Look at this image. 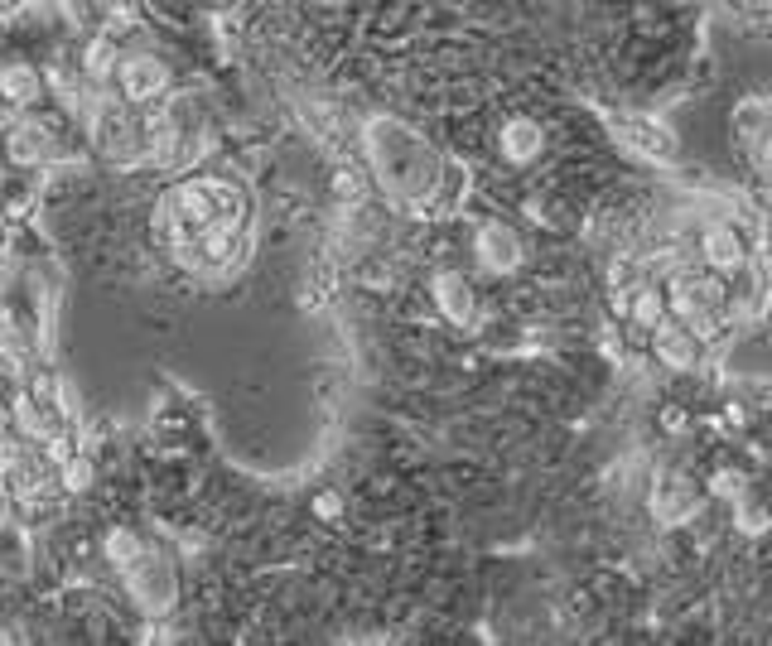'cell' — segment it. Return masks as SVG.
Wrapping results in <instances>:
<instances>
[{
	"instance_id": "9a60e30c",
	"label": "cell",
	"mask_w": 772,
	"mask_h": 646,
	"mask_svg": "<svg viewBox=\"0 0 772 646\" xmlns=\"http://www.w3.org/2000/svg\"><path fill=\"white\" fill-rule=\"evenodd\" d=\"M92 478H97V468H92V458H63V468H58V483L68 487V492H87L92 487Z\"/></svg>"
},
{
	"instance_id": "5b68a950",
	"label": "cell",
	"mask_w": 772,
	"mask_h": 646,
	"mask_svg": "<svg viewBox=\"0 0 772 646\" xmlns=\"http://www.w3.org/2000/svg\"><path fill=\"white\" fill-rule=\"evenodd\" d=\"M734 135L753 150V164L763 169V164H768V145H763V140H768V102H763V97H748V102L734 107Z\"/></svg>"
},
{
	"instance_id": "e0dca14e",
	"label": "cell",
	"mask_w": 772,
	"mask_h": 646,
	"mask_svg": "<svg viewBox=\"0 0 772 646\" xmlns=\"http://www.w3.org/2000/svg\"><path fill=\"white\" fill-rule=\"evenodd\" d=\"M338 512H343V497H338V492H319V497H314V516L333 521Z\"/></svg>"
},
{
	"instance_id": "8fae6325",
	"label": "cell",
	"mask_w": 772,
	"mask_h": 646,
	"mask_svg": "<svg viewBox=\"0 0 772 646\" xmlns=\"http://www.w3.org/2000/svg\"><path fill=\"white\" fill-rule=\"evenodd\" d=\"M39 97V73L29 63H0V102L29 107Z\"/></svg>"
},
{
	"instance_id": "277c9868",
	"label": "cell",
	"mask_w": 772,
	"mask_h": 646,
	"mask_svg": "<svg viewBox=\"0 0 772 646\" xmlns=\"http://www.w3.org/2000/svg\"><path fill=\"white\" fill-rule=\"evenodd\" d=\"M478 261L488 270H517L522 261V242H517V232L512 227H502V222H488L483 232H478Z\"/></svg>"
},
{
	"instance_id": "52a82bcc",
	"label": "cell",
	"mask_w": 772,
	"mask_h": 646,
	"mask_svg": "<svg viewBox=\"0 0 772 646\" xmlns=\"http://www.w3.org/2000/svg\"><path fill=\"white\" fill-rule=\"evenodd\" d=\"M623 140H628L633 150H642V155H652V160H671V155H676L671 131H666L662 121H647V116H628V121H623Z\"/></svg>"
},
{
	"instance_id": "7c38bea8",
	"label": "cell",
	"mask_w": 772,
	"mask_h": 646,
	"mask_svg": "<svg viewBox=\"0 0 772 646\" xmlns=\"http://www.w3.org/2000/svg\"><path fill=\"white\" fill-rule=\"evenodd\" d=\"M5 150H10L15 164H39V160H49L54 140H49V131H39V126H15V131L5 135Z\"/></svg>"
},
{
	"instance_id": "3957f363",
	"label": "cell",
	"mask_w": 772,
	"mask_h": 646,
	"mask_svg": "<svg viewBox=\"0 0 772 646\" xmlns=\"http://www.w3.org/2000/svg\"><path fill=\"white\" fill-rule=\"evenodd\" d=\"M435 309H440L449 323H459V328H464V323L478 314L473 285L464 280V275H459V270H440V275H435Z\"/></svg>"
},
{
	"instance_id": "7a4b0ae2",
	"label": "cell",
	"mask_w": 772,
	"mask_h": 646,
	"mask_svg": "<svg viewBox=\"0 0 772 646\" xmlns=\"http://www.w3.org/2000/svg\"><path fill=\"white\" fill-rule=\"evenodd\" d=\"M165 87H169V68L160 63V58L136 54V58L121 63V92H126L131 102H155Z\"/></svg>"
},
{
	"instance_id": "30bf717a",
	"label": "cell",
	"mask_w": 772,
	"mask_h": 646,
	"mask_svg": "<svg viewBox=\"0 0 772 646\" xmlns=\"http://www.w3.org/2000/svg\"><path fill=\"white\" fill-rule=\"evenodd\" d=\"M541 145H546V135H541L536 121H526V116H517V121L502 126V155L512 164H531L541 155Z\"/></svg>"
},
{
	"instance_id": "ffe728a7",
	"label": "cell",
	"mask_w": 772,
	"mask_h": 646,
	"mask_svg": "<svg viewBox=\"0 0 772 646\" xmlns=\"http://www.w3.org/2000/svg\"><path fill=\"white\" fill-rule=\"evenodd\" d=\"M5 521H10V492L0 487V526H5Z\"/></svg>"
},
{
	"instance_id": "d6986e66",
	"label": "cell",
	"mask_w": 772,
	"mask_h": 646,
	"mask_svg": "<svg viewBox=\"0 0 772 646\" xmlns=\"http://www.w3.org/2000/svg\"><path fill=\"white\" fill-rule=\"evenodd\" d=\"M662 425H666V430H681V425H686V415H681V410H666Z\"/></svg>"
},
{
	"instance_id": "4fadbf2b",
	"label": "cell",
	"mask_w": 772,
	"mask_h": 646,
	"mask_svg": "<svg viewBox=\"0 0 772 646\" xmlns=\"http://www.w3.org/2000/svg\"><path fill=\"white\" fill-rule=\"evenodd\" d=\"M107 555H111V565H116V569H126V574H131V569L140 565V555H145V545H140L136 531L116 526V531L107 536Z\"/></svg>"
},
{
	"instance_id": "ac0fdd59",
	"label": "cell",
	"mask_w": 772,
	"mask_h": 646,
	"mask_svg": "<svg viewBox=\"0 0 772 646\" xmlns=\"http://www.w3.org/2000/svg\"><path fill=\"white\" fill-rule=\"evenodd\" d=\"M739 483H744L739 473H715V483H710V492H715V497H729V492H739Z\"/></svg>"
},
{
	"instance_id": "2e32d148",
	"label": "cell",
	"mask_w": 772,
	"mask_h": 646,
	"mask_svg": "<svg viewBox=\"0 0 772 646\" xmlns=\"http://www.w3.org/2000/svg\"><path fill=\"white\" fill-rule=\"evenodd\" d=\"M92 78H107L111 73V39H97L92 49H87V63H83Z\"/></svg>"
},
{
	"instance_id": "5bb4252c",
	"label": "cell",
	"mask_w": 772,
	"mask_h": 646,
	"mask_svg": "<svg viewBox=\"0 0 772 646\" xmlns=\"http://www.w3.org/2000/svg\"><path fill=\"white\" fill-rule=\"evenodd\" d=\"M628 314H633L637 328H657V323H666V299L657 295V290H633Z\"/></svg>"
},
{
	"instance_id": "9c48e42d",
	"label": "cell",
	"mask_w": 772,
	"mask_h": 646,
	"mask_svg": "<svg viewBox=\"0 0 772 646\" xmlns=\"http://www.w3.org/2000/svg\"><path fill=\"white\" fill-rule=\"evenodd\" d=\"M652 348H657V357L666 367H695V357H700V343L690 338L686 328H676V323H657L652 328Z\"/></svg>"
},
{
	"instance_id": "ba28073f",
	"label": "cell",
	"mask_w": 772,
	"mask_h": 646,
	"mask_svg": "<svg viewBox=\"0 0 772 646\" xmlns=\"http://www.w3.org/2000/svg\"><path fill=\"white\" fill-rule=\"evenodd\" d=\"M705 266L710 270H739L744 266V237L734 232V227H705Z\"/></svg>"
},
{
	"instance_id": "8992f818",
	"label": "cell",
	"mask_w": 772,
	"mask_h": 646,
	"mask_svg": "<svg viewBox=\"0 0 772 646\" xmlns=\"http://www.w3.org/2000/svg\"><path fill=\"white\" fill-rule=\"evenodd\" d=\"M131 589L140 593V603H145L150 613H165L169 598H174V579H169L165 565H155L150 555H140V565L131 569Z\"/></svg>"
},
{
	"instance_id": "6da1fadb",
	"label": "cell",
	"mask_w": 772,
	"mask_h": 646,
	"mask_svg": "<svg viewBox=\"0 0 772 646\" xmlns=\"http://www.w3.org/2000/svg\"><path fill=\"white\" fill-rule=\"evenodd\" d=\"M97 145L107 150L116 164H136L140 160V135H136V121L126 111L107 107L97 116Z\"/></svg>"
}]
</instances>
